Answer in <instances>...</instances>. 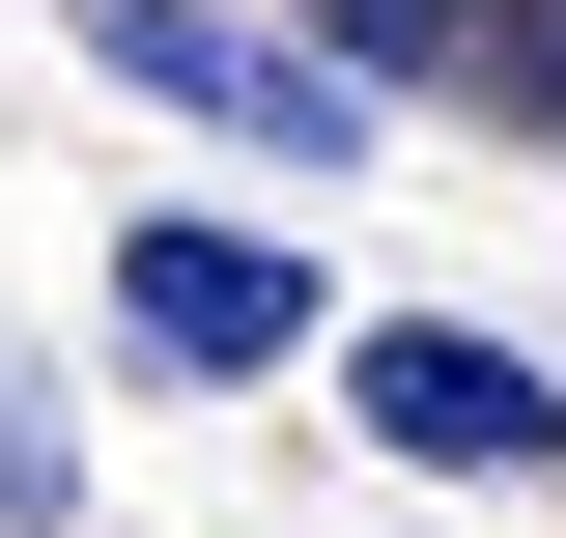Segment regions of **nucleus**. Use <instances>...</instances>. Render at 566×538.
<instances>
[{
  "label": "nucleus",
  "mask_w": 566,
  "mask_h": 538,
  "mask_svg": "<svg viewBox=\"0 0 566 538\" xmlns=\"http://www.w3.org/2000/svg\"><path fill=\"white\" fill-rule=\"evenodd\" d=\"M57 482H85V425H57V369L0 340V538H57Z\"/></svg>",
  "instance_id": "20e7f679"
},
{
  "label": "nucleus",
  "mask_w": 566,
  "mask_h": 538,
  "mask_svg": "<svg viewBox=\"0 0 566 538\" xmlns=\"http://www.w3.org/2000/svg\"><path fill=\"white\" fill-rule=\"evenodd\" d=\"M312 29H340L368 85H453V58H482V0H312Z\"/></svg>",
  "instance_id": "423d86ee"
},
{
  "label": "nucleus",
  "mask_w": 566,
  "mask_h": 538,
  "mask_svg": "<svg viewBox=\"0 0 566 538\" xmlns=\"http://www.w3.org/2000/svg\"><path fill=\"white\" fill-rule=\"evenodd\" d=\"M453 85H482L510 142H566V0H482V58H453Z\"/></svg>",
  "instance_id": "39448f33"
},
{
  "label": "nucleus",
  "mask_w": 566,
  "mask_h": 538,
  "mask_svg": "<svg viewBox=\"0 0 566 538\" xmlns=\"http://www.w3.org/2000/svg\"><path fill=\"white\" fill-rule=\"evenodd\" d=\"M114 340H142V397H227V369H312V256L283 227H114Z\"/></svg>",
  "instance_id": "7ed1b4c3"
},
{
  "label": "nucleus",
  "mask_w": 566,
  "mask_h": 538,
  "mask_svg": "<svg viewBox=\"0 0 566 538\" xmlns=\"http://www.w3.org/2000/svg\"><path fill=\"white\" fill-rule=\"evenodd\" d=\"M340 397H368V454H424V482H566V369L482 340V312H368Z\"/></svg>",
  "instance_id": "f03ea898"
},
{
  "label": "nucleus",
  "mask_w": 566,
  "mask_h": 538,
  "mask_svg": "<svg viewBox=\"0 0 566 538\" xmlns=\"http://www.w3.org/2000/svg\"><path fill=\"white\" fill-rule=\"evenodd\" d=\"M85 58H114L142 114L255 142V170H368V58H340V29H227V0H85Z\"/></svg>",
  "instance_id": "f257e3e1"
}]
</instances>
